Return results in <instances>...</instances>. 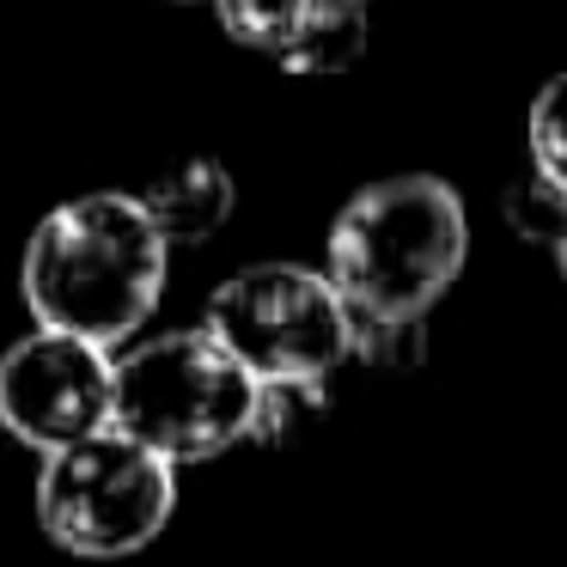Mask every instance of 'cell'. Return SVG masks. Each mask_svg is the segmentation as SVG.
I'll use <instances>...</instances> for the list:
<instances>
[{
	"label": "cell",
	"mask_w": 567,
	"mask_h": 567,
	"mask_svg": "<svg viewBox=\"0 0 567 567\" xmlns=\"http://www.w3.org/2000/svg\"><path fill=\"white\" fill-rule=\"evenodd\" d=\"M367 38H372V19L360 0H311L306 25H299V38L287 43L281 68L287 74H348V68L367 55Z\"/></svg>",
	"instance_id": "cell-8"
},
{
	"label": "cell",
	"mask_w": 567,
	"mask_h": 567,
	"mask_svg": "<svg viewBox=\"0 0 567 567\" xmlns=\"http://www.w3.org/2000/svg\"><path fill=\"white\" fill-rule=\"evenodd\" d=\"M177 513V470L128 433H99L38 464V525L74 561L141 555Z\"/></svg>",
	"instance_id": "cell-4"
},
{
	"label": "cell",
	"mask_w": 567,
	"mask_h": 567,
	"mask_svg": "<svg viewBox=\"0 0 567 567\" xmlns=\"http://www.w3.org/2000/svg\"><path fill=\"white\" fill-rule=\"evenodd\" d=\"M208 7H214L226 38L257 50V55H269V62H281L287 43L299 38V25H306V13H311V0H208Z\"/></svg>",
	"instance_id": "cell-9"
},
{
	"label": "cell",
	"mask_w": 567,
	"mask_h": 567,
	"mask_svg": "<svg viewBox=\"0 0 567 567\" xmlns=\"http://www.w3.org/2000/svg\"><path fill=\"white\" fill-rule=\"evenodd\" d=\"M257 379L208 330H165L116 354V433L159 452L172 470L208 464L250 440Z\"/></svg>",
	"instance_id": "cell-3"
},
{
	"label": "cell",
	"mask_w": 567,
	"mask_h": 567,
	"mask_svg": "<svg viewBox=\"0 0 567 567\" xmlns=\"http://www.w3.org/2000/svg\"><path fill=\"white\" fill-rule=\"evenodd\" d=\"M470 262V214L445 177L403 172L354 189L323 238V275L354 318H427Z\"/></svg>",
	"instance_id": "cell-2"
},
{
	"label": "cell",
	"mask_w": 567,
	"mask_h": 567,
	"mask_svg": "<svg viewBox=\"0 0 567 567\" xmlns=\"http://www.w3.org/2000/svg\"><path fill=\"white\" fill-rule=\"evenodd\" d=\"M141 196V208H147V220L159 226V238L165 245H208L214 233H220L226 220H233V208H238V184H233V172H226L220 159H184V165H172V172H159L147 189H135Z\"/></svg>",
	"instance_id": "cell-7"
},
{
	"label": "cell",
	"mask_w": 567,
	"mask_h": 567,
	"mask_svg": "<svg viewBox=\"0 0 567 567\" xmlns=\"http://www.w3.org/2000/svg\"><path fill=\"white\" fill-rule=\"evenodd\" d=\"M116 421V354L62 330H31L0 354V427L31 452H68Z\"/></svg>",
	"instance_id": "cell-6"
},
{
	"label": "cell",
	"mask_w": 567,
	"mask_h": 567,
	"mask_svg": "<svg viewBox=\"0 0 567 567\" xmlns=\"http://www.w3.org/2000/svg\"><path fill=\"white\" fill-rule=\"evenodd\" d=\"M525 141H530V165L567 189V68L555 80H543V92L530 99Z\"/></svg>",
	"instance_id": "cell-13"
},
{
	"label": "cell",
	"mask_w": 567,
	"mask_h": 567,
	"mask_svg": "<svg viewBox=\"0 0 567 567\" xmlns=\"http://www.w3.org/2000/svg\"><path fill=\"white\" fill-rule=\"evenodd\" d=\"M360 7H372V0H360Z\"/></svg>",
	"instance_id": "cell-15"
},
{
	"label": "cell",
	"mask_w": 567,
	"mask_h": 567,
	"mask_svg": "<svg viewBox=\"0 0 567 567\" xmlns=\"http://www.w3.org/2000/svg\"><path fill=\"white\" fill-rule=\"evenodd\" d=\"M555 262H561V281H567V245H561V257H555Z\"/></svg>",
	"instance_id": "cell-14"
},
{
	"label": "cell",
	"mask_w": 567,
	"mask_h": 567,
	"mask_svg": "<svg viewBox=\"0 0 567 567\" xmlns=\"http://www.w3.org/2000/svg\"><path fill=\"white\" fill-rule=\"evenodd\" d=\"M330 415V379H275L257 384V421L250 440L257 445H287L293 433H306L311 421Z\"/></svg>",
	"instance_id": "cell-11"
},
{
	"label": "cell",
	"mask_w": 567,
	"mask_h": 567,
	"mask_svg": "<svg viewBox=\"0 0 567 567\" xmlns=\"http://www.w3.org/2000/svg\"><path fill=\"white\" fill-rule=\"evenodd\" d=\"M202 330L257 384L336 379L354 354V311L336 281L306 262H250L208 293Z\"/></svg>",
	"instance_id": "cell-5"
},
{
	"label": "cell",
	"mask_w": 567,
	"mask_h": 567,
	"mask_svg": "<svg viewBox=\"0 0 567 567\" xmlns=\"http://www.w3.org/2000/svg\"><path fill=\"white\" fill-rule=\"evenodd\" d=\"M165 269H172V245L147 220L141 196L92 189L31 226L19 257V293L38 330L123 348L159 306Z\"/></svg>",
	"instance_id": "cell-1"
},
{
	"label": "cell",
	"mask_w": 567,
	"mask_h": 567,
	"mask_svg": "<svg viewBox=\"0 0 567 567\" xmlns=\"http://www.w3.org/2000/svg\"><path fill=\"white\" fill-rule=\"evenodd\" d=\"M501 214L525 245H543V250L561 257V245H567V189L555 184V177H543L537 165H525V172L506 184Z\"/></svg>",
	"instance_id": "cell-10"
},
{
	"label": "cell",
	"mask_w": 567,
	"mask_h": 567,
	"mask_svg": "<svg viewBox=\"0 0 567 567\" xmlns=\"http://www.w3.org/2000/svg\"><path fill=\"white\" fill-rule=\"evenodd\" d=\"M354 367L403 372L427 360V318H354Z\"/></svg>",
	"instance_id": "cell-12"
}]
</instances>
